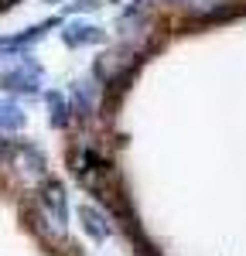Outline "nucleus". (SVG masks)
Returning <instances> with one entry per match:
<instances>
[{
  "label": "nucleus",
  "instance_id": "20e7f679",
  "mask_svg": "<svg viewBox=\"0 0 246 256\" xmlns=\"http://www.w3.org/2000/svg\"><path fill=\"white\" fill-rule=\"evenodd\" d=\"M134 62H137V52H134V44H123L116 52H110V55H102L96 62V76L102 82H120L130 68H134Z\"/></svg>",
  "mask_w": 246,
  "mask_h": 256
},
{
  "label": "nucleus",
  "instance_id": "6e6552de",
  "mask_svg": "<svg viewBox=\"0 0 246 256\" xmlns=\"http://www.w3.org/2000/svg\"><path fill=\"white\" fill-rule=\"evenodd\" d=\"M28 123V113L18 102H0V134H14Z\"/></svg>",
  "mask_w": 246,
  "mask_h": 256
},
{
  "label": "nucleus",
  "instance_id": "1a4fd4ad",
  "mask_svg": "<svg viewBox=\"0 0 246 256\" xmlns=\"http://www.w3.org/2000/svg\"><path fill=\"white\" fill-rule=\"evenodd\" d=\"M48 123L58 126V130L68 123V102L62 92H48Z\"/></svg>",
  "mask_w": 246,
  "mask_h": 256
},
{
  "label": "nucleus",
  "instance_id": "f257e3e1",
  "mask_svg": "<svg viewBox=\"0 0 246 256\" xmlns=\"http://www.w3.org/2000/svg\"><path fill=\"white\" fill-rule=\"evenodd\" d=\"M0 86L7 92L34 96L41 89V65L31 55H0Z\"/></svg>",
  "mask_w": 246,
  "mask_h": 256
},
{
  "label": "nucleus",
  "instance_id": "39448f33",
  "mask_svg": "<svg viewBox=\"0 0 246 256\" xmlns=\"http://www.w3.org/2000/svg\"><path fill=\"white\" fill-rule=\"evenodd\" d=\"M102 38H106V34H102V28L89 24V20H72V24H65V31H62V41H65L68 48H86V44H100Z\"/></svg>",
  "mask_w": 246,
  "mask_h": 256
},
{
  "label": "nucleus",
  "instance_id": "9d476101",
  "mask_svg": "<svg viewBox=\"0 0 246 256\" xmlns=\"http://www.w3.org/2000/svg\"><path fill=\"white\" fill-rule=\"evenodd\" d=\"M0 158H4V140H0Z\"/></svg>",
  "mask_w": 246,
  "mask_h": 256
},
{
  "label": "nucleus",
  "instance_id": "f8f14e48",
  "mask_svg": "<svg viewBox=\"0 0 246 256\" xmlns=\"http://www.w3.org/2000/svg\"><path fill=\"white\" fill-rule=\"evenodd\" d=\"M4 4H14V0H4Z\"/></svg>",
  "mask_w": 246,
  "mask_h": 256
},
{
  "label": "nucleus",
  "instance_id": "7ed1b4c3",
  "mask_svg": "<svg viewBox=\"0 0 246 256\" xmlns=\"http://www.w3.org/2000/svg\"><path fill=\"white\" fill-rule=\"evenodd\" d=\"M10 174L18 178L24 188H34V184H44L48 181V164H44V154L31 144H18L10 150Z\"/></svg>",
  "mask_w": 246,
  "mask_h": 256
},
{
  "label": "nucleus",
  "instance_id": "423d86ee",
  "mask_svg": "<svg viewBox=\"0 0 246 256\" xmlns=\"http://www.w3.org/2000/svg\"><path fill=\"white\" fill-rule=\"evenodd\" d=\"M58 20H41V24H34V28H28L24 34H14V38H0V55H18L20 48H31L34 41L44 38V31L48 28H55Z\"/></svg>",
  "mask_w": 246,
  "mask_h": 256
},
{
  "label": "nucleus",
  "instance_id": "f03ea898",
  "mask_svg": "<svg viewBox=\"0 0 246 256\" xmlns=\"http://www.w3.org/2000/svg\"><path fill=\"white\" fill-rule=\"evenodd\" d=\"M38 222L48 226V236L62 239L68 229V195L58 181H44L38 195Z\"/></svg>",
  "mask_w": 246,
  "mask_h": 256
},
{
  "label": "nucleus",
  "instance_id": "9b49d317",
  "mask_svg": "<svg viewBox=\"0 0 246 256\" xmlns=\"http://www.w3.org/2000/svg\"><path fill=\"white\" fill-rule=\"evenodd\" d=\"M174 4H188V0H174Z\"/></svg>",
  "mask_w": 246,
  "mask_h": 256
},
{
  "label": "nucleus",
  "instance_id": "0eeeda50",
  "mask_svg": "<svg viewBox=\"0 0 246 256\" xmlns=\"http://www.w3.org/2000/svg\"><path fill=\"white\" fill-rule=\"evenodd\" d=\"M79 218H82V229L96 239V242H106V239H110V232H113V229H110V222H106V216H100L92 205H82V208H79Z\"/></svg>",
  "mask_w": 246,
  "mask_h": 256
}]
</instances>
